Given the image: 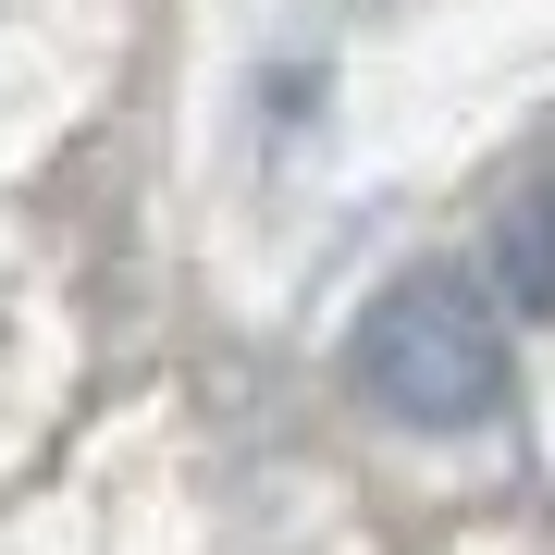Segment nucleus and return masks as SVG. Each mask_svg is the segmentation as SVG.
Instances as JSON below:
<instances>
[{
	"mask_svg": "<svg viewBox=\"0 0 555 555\" xmlns=\"http://www.w3.org/2000/svg\"><path fill=\"white\" fill-rule=\"evenodd\" d=\"M358 396L408 433H469L506 408V309L469 272H408L358 309Z\"/></svg>",
	"mask_w": 555,
	"mask_h": 555,
	"instance_id": "obj_1",
	"label": "nucleus"
},
{
	"mask_svg": "<svg viewBox=\"0 0 555 555\" xmlns=\"http://www.w3.org/2000/svg\"><path fill=\"white\" fill-rule=\"evenodd\" d=\"M494 284H506V309H555V185H531L494 222Z\"/></svg>",
	"mask_w": 555,
	"mask_h": 555,
	"instance_id": "obj_2",
	"label": "nucleus"
}]
</instances>
